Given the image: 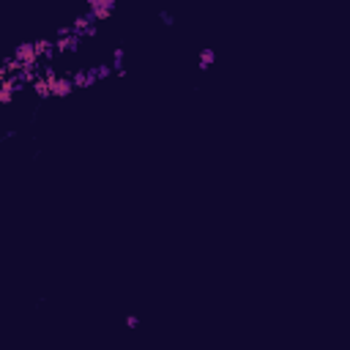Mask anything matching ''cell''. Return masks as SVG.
<instances>
[{
	"label": "cell",
	"mask_w": 350,
	"mask_h": 350,
	"mask_svg": "<svg viewBox=\"0 0 350 350\" xmlns=\"http://www.w3.org/2000/svg\"><path fill=\"white\" fill-rule=\"evenodd\" d=\"M11 58H14L20 66H39V52H36V44L33 41L20 44V47L14 49V55H11Z\"/></svg>",
	"instance_id": "1"
},
{
	"label": "cell",
	"mask_w": 350,
	"mask_h": 350,
	"mask_svg": "<svg viewBox=\"0 0 350 350\" xmlns=\"http://www.w3.org/2000/svg\"><path fill=\"white\" fill-rule=\"evenodd\" d=\"M118 0H88V14H91L93 22L99 20H107V17L112 14V9H115Z\"/></svg>",
	"instance_id": "2"
},
{
	"label": "cell",
	"mask_w": 350,
	"mask_h": 350,
	"mask_svg": "<svg viewBox=\"0 0 350 350\" xmlns=\"http://www.w3.org/2000/svg\"><path fill=\"white\" fill-rule=\"evenodd\" d=\"M79 39H82V36H77V33L58 36V41H52V44H55V52H58V55H63V52H77V49H79Z\"/></svg>",
	"instance_id": "3"
},
{
	"label": "cell",
	"mask_w": 350,
	"mask_h": 350,
	"mask_svg": "<svg viewBox=\"0 0 350 350\" xmlns=\"http://www.w3.org/2000/svg\"><path fill=\"white\" fill-rule=\"evenodd\" d=\"M71 91H74L71 77H58V79L52 82V96H68Z\"/></svg>",
	"instance_id": "4"
},
{
	"label": "cell",
	"mask_w": 350,
	"mask_h": 350,
	"mask_svg": "<svg viewBox=\"0 0 350 350\" xmlns=\"http://www.w3.org/2000/svg\"><path fill=\"white\" fill-rule=\"evenodd\" d=\"M214 60H216V52L211 47H205L203 52H200V58H197V68L200 71H208V68L214 66Z\"/></svg>",
	"instance_id": "5"
},
{
	"label": "cell",
	"mask_w": 350,
	"mask_h": 350,
	"mask_svg": "<svg viewBox=\"0 0 350 350\" xmlns=\"http://www.w3.org/2000/svg\"><path fill=\"white\" fill-rule=\"evenodd\" d=\"M36 44V52H39V58H55V55H58V52H55V44L52 41H47V39H41V41H33Z\"/></svg>",
	"instance_id": "6"
},
{
	"label": "cell",
	"mask_w": 350,
	"mask_h": 350,
	"mask_svg": "<svg viewBox=\"0 0 350 350\" xmlns=\"http://www.w3.org/2000/svg\"><path fill=\"white\" fill-rule=\"evenodd\" d=\"M33 91H36V96H39V99H49V96H52V85H49L44 77H39L33 82Z\"/></svg>",
	"instance_id": "7"
},
{
	"label": "cell",
	"mask_w": 350,
	"mask_h": 350,
	"mask_svg": "<svg viewBox=\"0 0 350 350\" xmlns=\"http://www.w3.org/2000/svg\"><path fill=\"white\" fill-rule=\"evenodd\" d=\"M123 58H126V49L118 47L115 52H112V71H123Z\"/></svg>",
	"instance_id": "8"
},
{
	"label": "cell",
	"mask_w": 350,
	"mask_h": 350,
	"mask_svg": "<svg viewBox=\"0 0 350 350\" xmlns=\"http://www.w3.org/2000/svg\"><path fill=\"white\" fill-rule=\"evenodd\" d=\"M93 71H96V79H107L110 77V71H112V66H93Z\"/></svg>",
	"instance_id": "9"
},
{
	"label": "cell",
	"mask_w": 350,
	"mask_h": 350,
	"mask_svg": "<svg viewBox=\"0 0 350 350\" xmlns=\"http://www.w3.org/2000/svg\"><path fill=\"white\" fill-rule=\"evenodd\" d=\"M41 77H44V79H47V82H49V85H52V82H55V79H58V71H55V68H52V66H44V71H41Z\"/></svg>",
	"instance_id": "10"
},
{
	"label": "cell",
	"mask_w": 350,
	"mask_h": 350,
	"mask_svg": "<svg viewBox=\"0 0 350 350\" xmlns=\"http://www.w3.org/2000/svg\"><path fill=\"white\" fill-rule=\"evenodd\" d=\"M71 82H74V88H85V68H79V71H74Z\"/></svg>",
	"instance_id": "11"
},
{
	"label": "cell",
	"mask_w": 350,
	"mask_h": 350,
	"mask_svg": "<svg viewBox=\"0 0 350 350\" xmlns=\"http://www.w3.org/2000/svg\"><path fill=\"white\" fill-rule=\"evenodd\" d=\"M159 20H161V25H164V28H172V25H175V17L170 14V11H161Z\"/></svg>",
	"instance_id": "12"
},
{
	"label": "cell",
	"mask_w": 350,
	"mask_h": 350,
	"mask_svg": "<svg viewBox=\"0 0 350 350\" xmlns=\"http://www.w3.org/2000/svg\"><path fill=\"white\" fill-rule=\"evenodd\" d=\"M93 82H96V71H93V68H85V88H91Z\"/></svg>",
	"instance_id": "13"
},
{
	"label": "cell",
	"mask_w": 350,
	"mask_h": 350,
	"mask_svg": "<svg viewBox=\"0 0 350 350\" xmlns=\"http://www.w3.org/2000/svg\"><path fill=\"white\" fill-rule=\"evenodd\" d=\"M126 326H129V328H137V326H140V317H137V315H129V317H126Z\"/></svg>",
	"instance_id": "14"
},
{
	"label": "cell",
	"mask_w": 350,
	"mask_h": 350,
	"mask_svg": "<svg viewBox=\"0 0 350 350\" xmlns=\"http://www.w3.org/2000/svg\"><path fill=\"white\" fill-rule=\"evenodd\" d=\"M71 33V25H66V28H58V36H68Z\"/></svg>",
	"instance_id": "15"
}]
</instances>
